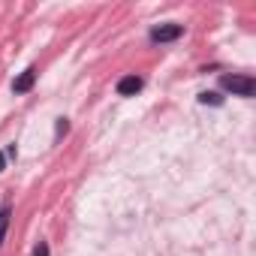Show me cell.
<instances>
[{"label":"cell","mask_w":256,"mask_h":256,"mask_svg":"<svg viewBox=\"0 0 256 256\" xmlns=\"http://www.w3.org/2000/svg\"><path fill=\"white\" fill-rule=\"evenodd\" d=\"M220 84H223L226 90L238 94V96H247V100L256 94V82H253L250 76H223V78H220Z\"/></svg>","instance_id":"6da1fadb"},{"label":"cell","mask_w":256,"mask_h":256,"mask_svg":"<svg viewBox=\"0 0 256 256\" xmlns=\"http://www.w3.org/2000/svg\"><path fill=\"white\" fill-rule=\"evenodd\" d=\"M184 36V24H160L151 30V42H175Z\"/></svg>","instance_id":"7a4b0ae2"},{"label":"cell","mask_w":256,"mask_h":256,"mask_svg":"<svg viewBox=\"0 0 256 256\" xmlns=\"http://www.w3.org/2000/svg\"><path fill=\"white\" fill-rule=\"evenodd\" d=\"M142 88H145V82H142L139 76H124V78L118 82V94H120V96H136Z\"/></svg>","instance_id":"3957f363"},{"label":"cell","mask_w":256,"mask_h":256,"mask_svg":"<svg viewBox=\"0 0 256 256\" xmlns=\"http://www.w3.org/2000/svg\"><path fill=\"white\" fill-rule=\"evenodd\" d=\"M34 82H36V66H28V70L12 82V90H16V94H28V90L34 88Z\"/></svg>","instance_id":"277c9868"},{"label":"cell","mask_w":256,"mask_h":256,"mask_svg":"<svg viewBox=\"0 0 256 256\" xmlns=\"http://www.w3.org/2000/svg\"><path fill=\"white\" fill-rule=\"evenodd\" d=\"M10 217H12V208H10V205H6V208H0V244H4V238H6Z\"/></svg>","instance_id":"5b68a950"},{"label":"cell","mask_w":256,"mask_h":256,"mask_svg":"<svg viewBox=\"0 0 256 256\" xmlns=\"http://www.w3.org/2000/svg\"><path fill=\"white\" fill-rule=\"evenodd\" d=\"M199 102H202V106H223V96L214 94V90H202V94H199Z\"/></svg>","instance_id":"8992f818"},{"label":"cell","mask_w":256,"mask_h":256,"mask_svg":"<svg viewBox=\"0 0 256 256\" xmlns=\"http://www.w3.org/2000/svg\"><path fill=\"white\" fill-rule=\"evenodd\" d=\"M34 256H48V244H46V241H40V244H36V250H34Z\"/></svg>","instance_id":"52a82bcc"},{"label":"cell","mask_w":256,"mask_h":256,"mask_svg":"<svg viewBox=\"0 0 256 256\" xmlns=\"http://www.w3.org/2000/svg\"><path fill=\"white\" fill-rule=\"evenodd\" d=\"M66 130H70V124H66V118H60V120H58V139H60Z\"/></svg>","instance_id":"ba28073f"},{"label":"cell","mask_w":256,"mask_h":256,"mask_svg":"<svg viewBox=\"0 0 256 256\" xmlns=\"http://www.w3.org/2000/svg\"><path fill=\"white\" fill-rule=\"evenodd\" d=\"M6 169V154H0V172Z\"/></svg>","instance_id":"9c48e42d"}]
</instances>
